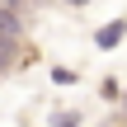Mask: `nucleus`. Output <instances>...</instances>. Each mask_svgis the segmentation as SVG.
<instances>
[{
    "mask_svg": "<svg viewBox=\"0 0 127 127\" xmlns=\"http://www.w3.org/2000/svg\"><path fill=\"white\" fill-rule=\"evenodd\" d=\"M123 33H127V24H108V28H99V38H94V42H99V47H118V42H123Z\"/></svg>",
    "mask_w": 127,
    "mask_h": 127,
    "instance_id": "1",
    "label": "nucleus"
}]
</instances>
